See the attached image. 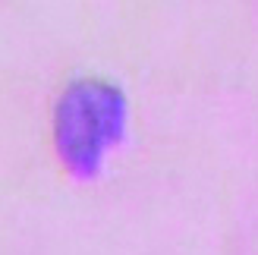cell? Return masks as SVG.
I'll use <instances>...</instances> for the list:
<instances>
[{
    "label": "cell",
    "mask_w": 258,
    "mask_h": 255,
    "mask_svg": "<svg viewBox=\"0 0 258 255\" xmlns=\"http://www.w3.org/2000/svg\"><path fill=\"white\" fill-rule=\"evenodd\" d=\"M123 123L120 95L104 85H79L67 95L57 117L60 151L76 173H92L117 142Z\"/></svg>",
    "instance_id": "6da1fadb"
}]
</instances>
